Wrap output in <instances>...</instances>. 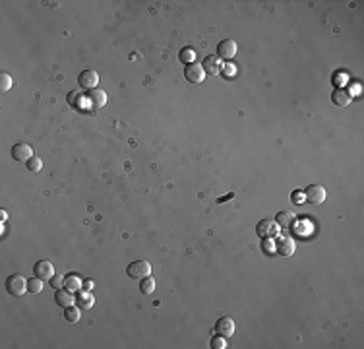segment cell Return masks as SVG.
Masks as SVG:
<instances>
[{
  "instance_id": "5b68a950",
  "label": "cell",
  "mask_w": 364,
  "mask_h": 349,
  "mask_svg": "<svg viewBox=\"0 0 364 349\" xmlns=\"http://www.w3.org/2000/svg\"><path fill=\"white\" fill-rule=\"evenodd\" d=\"M275 250L279 256H291L295 252V241L291 235H277L275 239Z\"/></svg>"
},
{
  "instance_id": "83f0119b",
  "label": "cell",
  "mask_w": 364,
  "mask_h": 349,
  "mask_svg": "<svg viewBox=\"0 0 364 349\" xmlns=\"http://www.w3.org/2000/svg\"><path fill=\"white\" fill-rule=\"evenodd\" d=\"M93 287V281H91V279H85V281H83V289H91Z\"/></svg>"
},
{
  "instance_id": "2e32d148",
  "label": "cell",
  "mask_w": 364,
  "mask_h": 349,
  "mask_svg": "<svg viewBox=\"0 0 364 349\" xmlns=\"http://www.w3.org/2000/svg\"><path fill=\"white\" fill-rule=\"evenodd\" d=\"M295 219H297V217H295V213H293L291 209H283V211H279V213L275 215V223L279 227H283V229L293 225Z\"/></svg>"
},
{
  "instance_id": "5bb4252c",
  "label": "cell",
  "mask_w": 364,
  "mask_h": 349,
  "mask_svg": "<svg viewBox=\"0 0 364 349\" xmlns=\"http://www.w3.org/2000/svg\"><path fill=\"white\" fill-rule=\"evenodd\" d=\"M331 101L335 103L337 107H347V105H351V101H353V95L347 89H343V87H335L333 93H331Z\"/></svg>"
},
{
  "instance_id": "52a82bcc",
  "label": "cell",
  "mask_w": 364,
  "mask_h": 349,
  "mask_svg": "<svg viewBox=\"0 0 364 349\" xmlns=\"http://www.w3.org/2000/svg\"><path fill=\"white\" fill-rule=\"evenodd\" d=\"M78 83H80L83 89H93V87H97V83H99V74L95 72V70H91V68H87V70H81L80 76H78Z\"/></svg>"
},
{
  "instance_id": "e0dca14e",
  "label": "cell",
  "mask_w": 364,
  "mask_h": 349,
  "mask_svg": "<svg viewBox=\"0 0 364 349\" xmlns=\"http://www.w3.org/2000/svg\"><path fill=\"white\" fill-rule=\"evenodd\" d=\"M64 287L68 289V291H80L83 287V281H80V278L76 276V274H68L66 278H64Z\"/></svg>"
},
{
  "instance_id": "8992f818",
  "label": "cell",
  "mask_w": 364,
  "mask_h": 349,
  "mask_svg": "<svg viewBox=\"0 0 364 349\" xmlns=\"http://www.w3.org/2000/svg\"><path fill=\"white\" fill-rule=\"evenodd\" d=\"M184 78H186V80H188L190 83L203 82V78H205V72H203L202 64H194V62L186 64V66H184Z\"/></svg>"
},
{
  "instance_id": "7a4b0ae2",
  "label": "cell",
  "mask_w": 364,
  "mask_h": 349,
  "mask_svg": "<svg viewBox=\"0 0 364 349\" xmlns=\"http://www.w3.org/2000/svg\"><path fill=\"white\" fill-rule=\"evenodd\" d=\"M304 200L312 206H322L325 202V188L322 185H308L304 188Z\"/></svg>"
},
{
  "instance_id": "603a6c76",
  "label": "cell",
  "mask_w": 364,
  "mask_h": 349,
  "mask_svg": "<svg viewBox=\"0 0 364 349\" xmlns=\"http://www.w3.org/2000/svg\"><path fill=\"white\" fill-rule=\"evenodd\" d=\"M25 167H27V171H31V173H39L41 169H43V161L37 159V157H31V159L25 161Z\"/></svg>"
},
{
  "instance_id": "ac0fdd59",
  "label": "cell",
  "mask_w": 364,
  "mask_h": 349,
  "mask_svg": "<svg viewBox=\"0 0 364 349\" xmlns=\"http://www.w3.org/2000/svg\"><path fill=\"white\" fill-rule=\"evenodd\" d=\"M93 303H95V299H93L91 293H80L76 297V305L80 308H85V310H89V308L93 307Z\"/></svg>"
},
{
  "instance_id": "ffe728a7",
  "label": "cell",
  "mask_w": 364,
  "mask_h": 349,
  "mask_svg": "<svg viewBox=\"0 0 364 349\" xmlns=\"http://www.w3.org/2000/svg\"><path fill=\"white\" fill-rule=\"evenodd\" d=\"M80 307H74V305H70V307L64 308V318L68 320V322H78L80 320Z\"/></svg>"
},
{
  "instance_id": "7402d4cb",
  "label": "cell",
  "mask_w": 364,
  "mask_h": 349,
  "mask_svg": "<svg viewBox=\"0 0 364 349\" xmlns=\"http://www.w3.org/2000/svg\"><path fill=\"white\" fill-rule=\"evenodd\" d=\"M194 57H196V51L192 49V47H184L181 51V55H179V59L182 62H186V64H190V62L194 61Z\"/></svg>"
},
{
  "instance_id": "d4e9b609",
  "label": "cell",
  "mask_w": 364,
  "mask_h": 349,
  "mask_svg": "<svg viewBox=\"0 0 364 349\" xmlns=\"http://www.w3.org/2000/svg\"><path fill=\"white\" fill-rule=\"evenodd\" d=\"M211 348L213 349H225L227 348V344H225V338L223 336H215V338H211Z\"/></svg>"
},
{
  "instance_id": "9c48e42d",
  "label": "cell",
  "mask_w": 364,
  "mask_h": 349,
  "mask_svg": "<svg viewBox=\"0 0 364 349\" xmlns=\"http://www.w3.org/2000/svg\"><path fill=\"white\" fill-rule=\"evenodd\" d=\"M237 55V41L235 39H223L217 45V57L223 61H231Z\"/></svg>"
},
{
  "instance_id": "8fae6325",
  "label": "cell",
  "mask_w": 364,
  "mask_h": 349,
  "mask_svg": "<svg viewBox=\"0 0 364 349\" xmlns=\"http://www.w3.org/2000/svg\"><path fill=\"white\" fill-rule=\"evenodd\" d=\"M10 155H12V159H16V161H27V159H31L33 157V149H31V145L27 144H16L12 149H10Z\"/></svg>"
},
{
  "instance_id": "484cf974",
  "label": "cell",
  "mask_w": 364,
  "mask_h": 349,
  "mask_svg": "<svg viewBox=\"0 0 364 349\" xmlns=\"http://www.w3.org/2000/svg\"><path fill=\"white\" fill-rule=\"evenodd\" d=\"M49 281H51V285H53L55 289L64 287V278H62V276H53V278H51Z\"/></svg>"
},
{
  "instance_id": "9a60e30c",
  "label": "cell",
  "mask_w": 364,
  "mask_h": 349,
  "mask_svg": "<svg viewBox=\"0 0 364 349\" xmlns=\"http://www.w3.org/2000/svg\"><path fill=\"white\" fill-rule=\"evenodd\" d=\"M55 301H57V305L59 307H70V305H74V293L72 291H68V289L64 287V289H57V295H55Z\"/></svg>"
},
{
  "instance_id": "277c9868",
  "label": "cell",
  "mask_w": 364,
  "mask_h": 349,
  "mask_svg": "<svg viewBox=\"0 0 364 349\" xmlns=\"http://www.w3.org/2000/svg\"><path fill=\"white\" fill-rule=\"evenodd\" d=\"M256 233L262 239H275L279 235V225L275 223V219H262L256 225Z\"/></svg>"
},
{
  "instance_id": "ba28073f",
  "label": "cell",
  "mask_w": 364,
  "mask_h": 349,
  "mask_svg": "<svg viewBox=\"0 0 364 349\" xmlns=\"http://www.w3.org/2000/svg\"><path fill=\"white\" fill-rule=\"evenodd\" d=\"M202 68L205 74H209V76H217V74H221L223 70V64H221V59L217 57V55H207L202 62Z\"/></svg>"
},
{
  "instance_id": "4fadbf2b",
  "label": "cell",
  "mask_w": 364,
  "mask_h": 349,
  "mask_svg": "<svg viewBox=\"0 0 364 349\" xmlns=\"http://www.w3.org/2000/svg\"><path fill=\"white\" fill-rule=\"evenodd\" d=\"M33 272H35V276L41 278L43 281H47V279H51V278L55 276V268H53V264H51L49 260H39V262L33 266Z\"/></svg>"
},
{
  "instance_id": "cb8c5ba5",
  "label": "cell",
  "mask_w": 364,
  "mask_h": 349,
  "mask_svg": "<svg viewBox=\"0 0 364 349\" xmlns=\"http://www.w3.org/2000/svg\"><path fill=\"white\" fill-rule=\"evenodd\" d=\"M12 87V76L10 74H0V89L8 91Z\"/></svg>"
},
{
  "instance_id": "30bf717a",
  "label": "cell",
  "mask_w": 364,
  "mask_h": 349,
  "mask_svg": "<svg viewBox=\"0 0 364 349\" xmlns=\"http://www.w3.org/2000/svg\"><path fill=\"white\" fill-rule=\"evenodd\" d=\"M215 334H219L223 338H231L235 334V320L229 316H221L215 322Z\"/></svg>"
},
{
  "instance_id": "7c38bea8",
  "label": "cell",
  "mask_w": 364,
  "mask_h": 349,
  "mask_svg": "<svg viewBox=\"0 0 364 349\" xmlns=\"http://www.w3.org/2000/svg\"><path fill=\"white\" fill-rule=\"evenodd\" d=\"M87 103H89L93 109H101V107H105V103H107V93H105V89H99V87L89 89V93H87Z\"/></svg>"
},
{
  "instance_id": "4316f807",
  "label": "cell",
  "mask_w": 364,
  "mask_h": 349,
  "mask_svg": "<svg viewBox=\"0 0 364 349\" xmlns=\"http://www.w3.org/2000/svg\"><path fill=\"white\" fill-rule=\"evenodd\" d=\"M80 93H78V91H70V93H68V103H70V105H78V101H80Z\"/></svg>"
},
{
  "instance_id": "3957f363",
  "label": "cell",
  "mask_w": 364,
  "mask_h": 349,
  "mask_svg": "<svg viewBox=\"0 0 364 349\" xmlns=\"http://www.w3.org/2000/svg\"><path fill=\"white\" fill-rule=\"evenodd\" d=\"M126 274L132 279H143V278L151 276V264L145 262V260H136V262H132L130 266L126 268Z\"/></svg>"
},
{
  "instance_id": "44dd1931",
  "label": "cell",
  "mask_w": 364,
  "mask_h": 349,
  "mask_svg": "<svg viewBox=\"0 0 364 349\" xmlns=\"http://www.w3.org/2000/svg\"><path fill=\"white\" fill-rule=\"evenodd\" d=\"M27 291L29 293H33V295H37V293H41L43 291V279L41 278H29L27 279Z\"/></svg>"
},
{
  "instance_id": "d6986e66",
  "label": "cell",
  "mask_w": 364,
  "mask_h": 349,
  "mask_svg": "<svg viewBox=\"0 0 364 349\" xmlns=\"http://www.w3.org/2000/svg\"><path fill=\"white\" fill-rule=\"evenodd\" d=\"M140 291H142L143 295H151V293L155 291V279H153L151 276L140 279Z\"/></svg>"
},
{
  "instance_id": "6da1fadb",
  "label": "cell",
  "mask_w": 364,
  "mask_h": 349,
  "mask_svg": "<svg viewBox=\"0 0 364 349\" xmlns=\"http://www.w3.org/2000/svg\"><path fill=\"white\" fill-rule=\"evenodd\" d=\"M6 291L12 297H23L25 291H27V279L23 276H20V274H12L6 279Z\"/></svg>"
}]
</instances>
